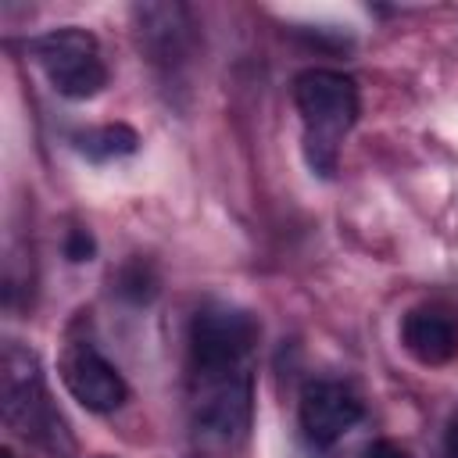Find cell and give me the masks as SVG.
<instances>
[{
  "label": "cell",
  "mask_w": 458,
  "mask_h": 458,
  "mask_svg": "<svg viewBox=\"0 0 458 458\" xmlns=\"http://www.w3.org/2000/svg\"><path fill=\"white\" fill-rule=\"evenodd\" d=\"M261 326L247 308L229 301H208L190 318V379H218L250 372V354L258 347Z\"/></svg>",
  "instance_id": "cell-3"
},
{
  "label": "cell",
  "mask_w": 458,
  "mask_h": 458,
  "mask_svg": "<svg viewBox=\"0 0 458 458\" xmlns=\"http://www.w3.org/2000/svg\"><path fill=\"white\" fill-rule=\"evenodd\" d=\"M365 458H411V454L401 444H394V440H372L365 447Z\"/></svg>",
  "instance_id": "cell-12"
},
{
  "label": "cell",
  "mask_w": 458,
  "mask_h": 458,
  "mask_svg": "<svg viewBox=\"0 0 458 458\" xmlns=\"http://www.w3.org/2000/svg\"><path fill=\"white\" fill-rule=\"evenodd\" d=\"M93 250H97V243H93V236L86 233V229H72L68 233V240H64V254H68V261H89L93 258Z\"/></svg>",
  "instance_id": "cell-11"
},
{
  "label": "cell",
  "mask_w": 458,
  "mask_h": 458,
  "mask_svg": "<svg viewBox=\"0 0 458 458\" xmlns=\"http://www.w3.org/2000/svg\"><path fill=\"white\" fill-rule=\"evenodd\" d=\"M0 458H14V454H11V451H7V447H4V451H0Z\"/></svg>",
  "instance_id": "cell-14"
},
{
  "label": "cell",
  "mask_w": 458,
  "mask_h": 458,
  "mask_svg": "<svg viewBox=\"0 0 458 458\" xmlns=\"http://www.w3.org/2000/svg\"><path fill=\"white\" fill-rule=\"evenodd\" d=\"M132 18L150 61H179L193 43V18L182 4H143Z\"/></svg>",
  "instance_id": "cell-8"
},
{
  "label": "cell",
  "mask_w": 458,
  "mask_h": 458,
  "mask_svg": "<svg viewBox=\"0 0 458 458\" xmlns=\"http://www.w3.org/2000/svg\"><path fill=\"white\" fill-rule=\"evenodd\" d=\"M75 147L93 161H111V157L132 154L140 147V136L129 125H100V129H89V132L75 136Z\"/></svg>",
  "instance_id": "cell-9"
},
{
  "label": "cell",
  "mask_w": 458,
  "mask_h": 458,
  "mask_svg": "<svg viewBox=\"0 0 458 458\" xmlns=\"http://www.w3.org/2000/svg\"><path fill=\"white\" fill-rule=\"evenodd\" d=\"M61 383L64 390L86 408V411H114L125 404L129 397V386L122 379V372L89 344V340H72L64 351H61Z\"/></svg>",
  "instance_id": "cell-5"
},
{
  "label": "cell",
  "mask_w": 458,
  "mask_h": 458,
  "mask_svg": "<svg viewBox=\"0 0 458 458\" xmlns=\"http://www.w3.org/2000/svg\"><path fill=\"white\" fill-rule=\"evenodd\" d=\"M32 57L50 86L68 100H89L107 86V64L93 32L79 25L50 29L32 39Z\"/></svg>",
  "instance_id": "cell-4"
},
{
  "label": "cell",
  "mask_w": 458,
  "mask_h": 458,
  "mask_svg": "<svg viewBox=\"0 0 458 458\" xmlns=\"http://www.w3.org/2000/svg\"><path fill=\"white\" fill-rule=\"evenodd\" d=\"M114 286H118V293H122L125 301H132V304H147V301H154V293H157V272H154L150 261L132 258V261L122 265Z\"/></svg>",
  "instance_id": "cell-10"
},
{
  "label": "cell",
  "mask_w": 458,
  "mask_h": 458,
  "mask_svg": "<svg viewBox=\"0 0 458 458\" xmlns=\"http://www.w3.org/2000/svg\"><path fill=\"white\" fill-rule=\"evenodd\" d=\"M293 104L304 125V157L311 172L333 175L340 143L358 122V86L336 68H304L293 79Z\"/></svg>",
  "instance_id": "cell-1"
},
{
  "label": "cell",
  "mask_w": 458,
  "mask_h": 458,
  "mask_svg": "<svg viewBox=\"0 0 458 458\" xmlns=\"http://www.w3.org/2000/svg\"><path fill=\"white\" fill-rule=\"evenodd\" d=\"M447 458H458V415L447 426Z\"/></svg>",
  "instance_id": "cell-13"
},
{
  "label": "cell",
  "mask_w": 458,
  "mask_h": 458,
  "mask_svg": "<svg viewBox=\"0 0 458 458\" xmlns=\"http://www.w3.org/2000/svg\"><path fill=\"white\" fill-rule=\"evenodd\" d=\"M0 408H4V422L14 433H21L25 440H32L36 447L50 451L54 458L72 454L75 444H72V437L64 429V419L50 404L39 358H36V351L21 347L18 340L4 344V358H0Z\"/></svg>",
  "instance_id": "cell-2"
},
{
  "label": "cell",
  "mask_w": 458,
  "mask_h": 458,
  "mask_svg": "<svg viewBox=\"0 0 458 458\" xmlns=\"http://www.w3.org/2000/svg\"><path fill=\"white\" fill-rule=\"evenodd\" d=\"M401 344L422 365H447L458 354V322L433 304L411 308L401 318Z\"/></svg>",
  "instance_id": "cell-7"
},
{
  "label": "cell",
  "mask_w": 458,
  "mask_h": 458,
  "mask_svg": "<svg viewBox=\"0 0 458 458\" xmlns=\"http://www.w3.org/2000/svg\"><path fill=\"white\" fill-rule=\"evenodd\" d=\"M361 411L365 408H361L358 394L336 379H311L301 390V404H297L301 429H304L308 444H315V447L336 444L361 419Z\"/></svg>",
  "instance_id": "cell-6"
}]
</instances>
